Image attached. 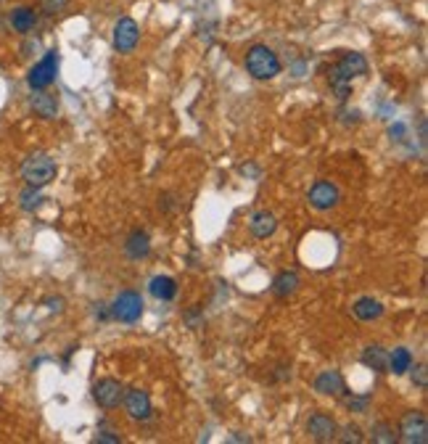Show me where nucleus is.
I'll list each match as a JSON object with an SVG mask.
<instances>
[{
    "label": "nucleus",
    "instance_id": "1",
    "mask_svg": "<svg viewBox=\"0 0 428 444\" xmlns=\"http://www.w3.org/2000/svg\"><path fill=\"white\" fill-rule=\"evenodd\" d=\"M58 166L48 154H32L21 164V180L32 188H46L50 180H56Z\"/></svg>",
    "mask_w": 428,
    "mask_h": 444
},
{
    "label": "nucleus",
    "instance_id": "2",
    "mask_svg": "<svg viewBox=\"0 0 428 444\" xmlns=\"http://www.w3.org/2000/svg\"><path fill=\"white\" fill-rule=\"evenodd\" d=\"M246 72L254 80H272L280 74V58L267 46H252L246 53Z\"/></svg>",
    "mask_w": 428,
    "mask_h": 444
},
{
    "label": "nucleus",
    "instance_id": "3",
    "mask_svg": "<svg viewBox=\"0 0 428 444\" xmlns=\"http://www.w3.org/2000/svg\"><path fill=\"white\" fill-rule=\"evenodd\" d=\"M56 74H58V53L56 51H48L38 64L29 69L27 85L32 90H48L50 85L56 83Z\"/></svg>",
    "mask_w": 428,
    "mask_h": 444
},
{
    "label": "nucleus",
    "instance_id": "4",
    "mask_svg": "<svg viewBox=\"0 0 428 444\" xmlns=\"http://www.w3.org/2000/svg\"><path fill=\"white\" fill-rule=\"evenodd\" d=\"M143 296L138 291H122L112 305V317L119 323H138L143 314Z\"/></svg>",
    "mask_w": 428,
    "mask_h": 444
},
{
    "label": "nucleus",
    "instance_id": "5",
    "mask_svg": "<svg viewBox=\"0 0 428 444\" xmlns=\"http://www.w3.org/2000/svg\"><path fill=\"white\" fill-rule=\"evenodd\" d=\"M307 201L317 212H328V209H333L336 204L341 201V191H338V185L331 183V180H317V183L309 188Z\"/></svg>",
    "mask_w": 428,
    "mask_h": 444
},
{
    "label": "nucleus",
    "instance_id": "6",
    "mask_svg": "<svg viewBox=\"0 0 428 444\" xmlns=\"http://www.w3.org/2000/svg\"><path fill=\"white\" fill-rule=\"evenodd\" d=\"M400 439L405 444H426L428 442V423H426V416L418 413V410H412L407 416L402 418L400 423Z\"/></svg>",
    "mask_w": 428,
    "mask_h": 444
},
{
    "label": "nucleus",
    "instance_id": "7",
    "mask_svg": "<svg viewBox=\"0 0 428 444\" xmlns=\"http://www.w3.org/2000/svg\"><path fill=\"white\" fill-rule=\"evenodd\" d=\"M138 40H140V29L135 18L124 16L114 24V48L119 53H132L135 46H138Z\"/></svg>",
    "mask_w": 428,
    "mask_h": 444
},
{
    "label": "nucleus",
    "instance_id": "8",
    "mask_svg": "<svg viewBox=\"0 0 428 444\" xmlns=\"http://www.w3.org/2000/svg\"><path fill=\"white\" fill-rule=\"evenodd\" d=\"M93 399L95 405L103 407V410H114L124 399V386L117 379H101L93 386Z\"/></svg>",
    "mask_w": 428,
    "mask_h": 444
},
{
    "label": "nucleus",
    "instance_id": "9",
    "mask_svg": "<svg viewBox=\"0 0 428 444\" xmlns=\"http://www.w3.org/2000/svg\"><path fill=\"white\" fill-rule=\"evenodd\" d=\"M124 407H127V416L132 421H149L151 413H154V405H151V397L149 391H143V388H124Z\"/></svg>",
    "mask_w": 428,
    "mask_h": 444
},
{
    "label": "nucleus",
    "instance_id": "10",
    "mask_svg": "<svg viewBox=\"0 0 428 444\" xmlns=\"http://www.w3.org/2000/svg\"><path fill=\"white\" fill-rule=\"evenodd\" d=\"M307 431L315 442H331V439L338 436V426H336L333 418L326 416V413H315V416L307 421Z\"/></svg>",
    "mask_w": 428,
    "mask_h": 444
},
{
    "label": "nucleus",
    "instance_id": "11",
    "mask_svg": "<svg viewBox=\"0 0 428 444\" xmlns=\"http://www.w3.org/2000/svg\"><path fill=\"white\" fill-rule=\"evenodd\" d=\"M29 109L35 111L38 117H43V120H53L58 114V98L48 90H35L32 98H29Z\"/></svg>",
    "mask_w": 428,
    "mask_h": 444
},
{
    "label": "nucleus",
    "instance_id": "12",
    "mask_svg": "<svg viewBox=\"0 0 428 444\" xmlns=\"http://www.w3.org/2000/svg\"><path fill=\"white\" fill-rule=\"evenodd\" d=\"M315 391L323 397H338L344 391V376L338 370H323L315 379Z\"/></svg>",
    "mask_w": 428,
    "mask_h": 444
},
{
    "label": "nucleus",
    "instance_id": "13",
    "mask_svg": "<svg viewBox=\"0 0 428 444\" xmlns=\"http://www.w3.org/2000/svg\"><path fill=\"white\" fill-rule=\"evenodd\" d=\"M11 27L14 32H19V35H29L32 29L38 27V11L32 9V6H16V9L11 11Z\"/></svg>",
    "mask_w": 428,
    "mask_h": 444
},
{
    "label": "nucleus",
    "instance_id": "14",
    "mask_svg": "<svg viewBox=\"0 0 428 444\" xmlns=\"http://www.w3.org/2000/svg\"><path fill=\"white\" fill-rule=\"evenodd\" d=\"M249 231H252L254 238H270L272 233L278 231V220H275V214L267 212V209L254 212L252 222H249Z\"/></svg>",
    "mask_w": 428,
    "mask_h": 444
},
{
    "label": "nucleus",
    "instance_id": "15",
    "mask_svg": "<svg viewBox=\"0 0 428 444\" xmlns=\"http://www.w3.org/2000/svg\"><path fill=\"white\" fill-rule=\"evenodd\" d=\"M352 312L357 320L373 323V320H378V317L383 314V305L378 302V299H373V296H360V299L352 305Z\"/></svg>",
    "mask_w": 428,
    "mask_h": 444
},
{
    "label": "nucleus",
    "instance_id": "16",
    "mask_svg": "<svg viewBox=\"0 0 428 444\" xmlns=\"http://www.w3.org/2000/svg\"><path fill=\"white\" fill-rule=\"evenodd\" d=\"M124 254L130 259H146L151 254V238L146 231H132L127 236V243H124Z\"/></svg>",
    "mask_w": 428,
    "mask_h": 444
},
{
    "label": "nucleus",
    "instance_id": "17",
    "mask_svg": "<svg viewBox=\"0 0 428 444\" xmlns=\"http://www.w3.org/2000/svg\"><path fill=\"white\" fill-rule=\"evenodd\" d=\"M338 72L344 74L346 80H354V77H363V74H368V61H365L363 53H354V51H349V53L341 56V61H338Z\"/></svg>",
    "mask_w": 428,
    "mask_h": 444
},
{
    "label": "nucleus",
    "instance_id": "18",
    "mask_svg": "<svg viewBox=\"0 0 428 444\" xmlns=\"http://www.w3.org/2000/svg\"><path fill=\"white\" fill-rule=\"evenodd\" d=\"M149 291L159 302H172L177 296V280L169 275H154L149 283Z\"/></svg>",
    "mask_w": 428,
    "mask_h": 444
},
{
    "label": "nucleus",
    "instance_id": "19",
    "mask_svg": "<svg viewBox=\"0 0 428 444\" xmlns=\"http://www.w3.org/2000/svg\"><path fill=\"white\" fill-rule=\"evenodd\" d=\"M299 283H301V280H299V273L283 270V273H278L275 280H272V294L278 296V299H289L291 294H296Z\"/></svg>",
    "mask_w": 428,
    "mask_h": 444
},
{
    "label": "nucleus",
    "instance_id": "20",
    "mask_svg": "<svg viewBox=\"0 0 428 444\" xmlns=\"http://www.w3.org/2000/svg\"><path fill=\"white\" fill-rule=\"evenodd\" d=\"M360 360H363L365 368L375 370V373H386V368H389V352L383 349V347H378V344H373V347H365Z\"/></svg>",
    "mask_w": 428,
    "mask_h": 444
},
{
    "label": "nucleus",
    "instance_id": "21",
    "mask_svg": "<svg viewBox=\"0 0 428 444\" xmlns=\"http://www.w3.org/2000/svg\"><path fill=\"white\" fill-rule=\"evenodd\" d=\"M410 365H412V352L407 347H397V349L389 352V368H386V373L405 376V373H410Z\"/></svg>",
    "mask_w": 428,
    "mask_h": 444
},
{
    "label": "nucleus",
    "instance_id": "22",
    "mask_svg": "<svg viewBox=\"0 0 428 444\" xmlns=\"http://www.w3.org/2000/svg\"><path fill=\"white\" fill-rule=\"evenodd\" d=\"M328 80H331V88L336 90L338 101H346L349 92H352V80H346L344 74L338 72V66H331V69H328Z\"/></svg>",
    "mask_w": 428,
    "mask_h": 444
},
{
    "label": "nucleus",
    "instance_id": "23",
    "mask_svg": "<svg viewBox=\"0 0 428 444\" xmlns=\"http://www.w3.org/2000/svg\"><path fill=\"white\" fill-rule=\"evenodd\" d=\"M19 204H21V209H24V212H35L40 204H43V194H40V188L27 185L19 196Z\"/></svg>",
    "mask_w": 428,
    "mask_h": 444
},
{
    "label": "nucleus",
    "instance_id": "24",
    "mask_svg": "<svg viewBox=\"0 0 428 444\" xmlns=\"http://www.w3.org/2000/svg\"><path fill=\"white\" fill-rule=\"evenodd\" d=\"M370 439L375 444H394L397 442V434H394V428H391L389 423H383L381 421V423H375L370 428Z\"/></svg>",
    "mask_w": 428,
    "mask_h": 444
},
{
    "label": "nucleus",
    "instance_id": "25",
    "mask_svg": "<svg viewBox=\"0 0 428 444\" xmlns=\"http://www.w3.org/2000/svg\"><path fill=\"white\" fill-rule=\"evenodd\" d=\"M336 439H338V442H344V444H360L365 439L363 436V431H360V426H344V428H341V436H336Z\"/></svg>",
    "mask_w": 428,
    "mask_h": 444
},
{
    "label": "nucleus",
    "instance_id": "26",
    "mask_svg": "<svg viewBox=\"0 0 428 444\" xmlns=\"http://www.w3.org/2000/svg\"><path fill=\"white\" fill-rule=\"evenodd\" d=\"M66 6H69V0H40V9H43V14H48V16L61 14Z\"/></svg>",
    "mask_w": 428,
    "mask_h": 444
},
{
    "label": "nucleus",
    "instance_id": "27",
    "mask_svg": "<svg viewBox=\"0 0 428 444\" xmlns=\"http://www.w3.org/2000/svg\"><path fill=\"white\" fill-rule=\"evenodd\" d=\"M368 405H370V394H363V397H349L346 399V407L352 410V413H368Z\"/></svg>",
    "mask_w": 428,
    "mask_h": 444
},
{
    "label": "nucleus",
    "instance_id": "28",
    "mask_svg": "<svg viewBox=\"0 0 428 444\" xmlns=\"http://www.w3.org/2000/svg\"><path fill=\"white\" fill-rule=\"evenodd\" d=\"M412 370V384H418L420 388L428 386V373H426V365H410Z\"/></svg>",
    "mask_w": 428,
    "mask_h": 444
},
{
    "label": "nucleus",
    "instance_id": "29",
    "mask_svg": "<svg viewBox=\"0 0 428 444\" xmlns=\"http://www.w3.org/2000/svg\"><path fill=\"white\" fill-rule=\"evenodd\" d=\"M95 442H101V444H119V434H114V431H109V428H98Z\"/></svg>",
    "mask_w": 428,
    "mask_h": 444
},
{
    "label": "nucleus",
    "instance_id": "30",
    "mask_svg": "<svg viewBox=\"0 0 428 444\" xmlns=\"http://www.w3.org/2000/svg\"><path fill=\"white\" fill-rule=\"evenodd\" d=\"M46 307L50 310V312H61V310H64V299H61V296H56V299H46Z\"/></svg>",
    "mask_w": 428,
    "mask_h": 444
}]
</instances>
